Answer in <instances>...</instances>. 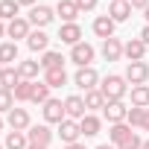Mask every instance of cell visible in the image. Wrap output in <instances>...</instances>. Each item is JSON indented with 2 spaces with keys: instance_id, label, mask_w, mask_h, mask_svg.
I'll return each mask as SVG.
<instances>
[{
  "instance_id": "42",
  "label": "cell",
  "mask_w": 149,
  "mask_h": 149,
  "mask_svg": "<svg viewBox=\"0 0 149 149\" xmlns=\"http://www.w3.org/2000/svg\"><path fill=\"white\" fill-rule=\"evenodd\" d=\"M67 149H85V146H82V143H70Z\"/></svg>"
},
{
  "instance_id": "40",
  "label": "cell",
  "mask_w": 149,
  "mask_h": 149,
  "mask_svg": "<svg viewBox=\"0 0 149 149\" xmlns=\"http://www.w3.org/2000/svg\"><path fill=\"white\" fill-rule=\"evenodd\" d=\"M18 6H35V0H18Z\"/></svg>"
},
{
  "instance_id": "41",
  "label": "cell",
  "mask_w": 149,
  "mask_h": 149,
  "mask_svg": "<svg viewBox=\"0 0 149 149\" xmlns=\"http://www.w3.org/2000/svg\"><path fill=\"white\" fill-rule=\"evenodd\" d=\"M3 35H6V24H3V21H0V38H3Z\"/></svg>"
},
{
  "instance_id": "29",
  "label": "cell",
  "mask_w": 149,
  "mask_h": 149,
  "mask_svg": "<svg viewBox=\"0 0 149 149\" xmlns=\"http://www.w3.org/2000/svg\"><path fill=\"white\" fill-rule=\"evenodd\" d=\"M105 102H108V100L102 97L100 88H94V91L85 94V108H88V111H94V108H105Z\"/></svg>"
},
{
  "instance_id": "37",
  "label": "cell",
  "mask_w": 149,
  "mask_h": 149,
  "mask_svg": "<svg viewBox=\"0 0 149 149\" xmlns=\"http://www.w3.org/2000/svg\"><path fill=\"white\" fill-rule=\"evenodd\" d=\"M129 3H132V9H146L149 0H129Z\"/></svg>"
},
{
  "instance_id": "39",
  "label": "cell",
  "mask_w": 149,
  "mask_h": 149,
  "mask_svg": "<svg viewBox=\"0 0 149 149\" xmlns=\"http://www.w3.org/2000/svg\"><path fill=\"white\" fill-rule=\"evenodd\" d=\"M140 129H143V132H149V108L143 111V123H140Z\"/></svg>"
},
{
  "instance_id": "33",
  "label": "cell",
  "mask_w": 149,
  "mask_h": 149,
  "mask_svg": "<svg viewBox=\"0 0 149 149\" xmlns=\"http://www.w3.org/2000/svg\"><path fill=\"white\" fill-rule=\"evenodd\" d=\"M12 108H15V94L6 91V88H0V111H6V114H9Z\"/></svg>"
},
{
  "instance_id": "34",
  "label": "cell",
  "mask_w": 149,
  "mask_h": 149,
  "mask_svg": "<svg viewBox=\"0 0 149 149\" xmlns=\"http://www.w3.org/2000/svg\"><path fill=\"white\" fill-rule=\"evenodd\" d=\"M143 111H146V108H134V105H132L126 123H129V126H140V123H143Z\"/></svg>"
},
{
  "instance_id": "23",
  "label": "cell",
  "mask_w": 149,
  "mask_h": 149,
  "mask_svg": "<svg viewBox=\"0 0 149 149\" xmlns=\"http://www.w3.org/2000/svg\"><path fill=\"white\" fill-rule=\"evenodd\" d=\"M18 85H21V73H18V67H3V76H0V88L15 91Z\"/></svg>"
},
{
  "instance_id": "4",
  "label": "cell",
  "mask_w": 149,
  "mask_h": 149,
  "mask_svg": "<svg viewBox=\"0 0 149 149\" xmlns=\"http://www.w3.org/2000/svg\"><path fill=\"white\" fill-rule=\"evenodd\" d=\"M102 114H105L108 123H126V117H129V105H126L123 100H111V102H105Z\"/></svg>"
},
{
  "instance_id": "16",
  "label": "cell",
  "mask_w": 149,
  "mask_h": 149,
  "mask_svg": "<svg viewBox=\"0 0 149 149\" xmlns=\"http://www.w3.org/2000/svg\"><path fill=\"white\" fill-rule=\"evenodd\" d=\"M26 137H29V143H38V146H50V140H53V132H50V126H29V132H26Z\"/></svg>"
},
{
  "instance_id": "17",
  "label": "cell",
  "mask_w": 149,
  "mask_h": 149,
  "mask_svg": "<svg viewBox=\"0 0 149 149\" xmlns=\"http://www.w3.org/2000/svg\"><path fill=\"white\" fill-rule=\"evenodd\" d=\"M94 32H97V38H114V21L108 18V15H100V18H94Z\"/></svg>"
},
{
  "instance_id": "6",
  "label": "cell",
  "mask_w": 149,
  "mask_h": 149,
  "mask_svg": "<svg viewBox=\"0 0 149 149\" xmlns=\"http://www.w3.org/2000/svg\"><path fill=\"white\" fill-rule=\"evenodd\" d=\"M79 134H82V129H79V120H61L58 123V137L70 146V143H79Z\"/></svg>"
},
{
  "instance_id": "44",
  "label": "cell",
  "mask_w": 149,
  "mask_h": 149,
  "mask_svg": "<svg viewBox=\"0 0 149 149\" xmlns=\"http://www.w3.org/2000/svg\"><path fill=\"white\" fill-rule=\"evenodd\" d=\"M97 149H114V146H108V143H102V146H97Z\"/></svg>"
},
{
  "instance_id": "30",
  "label": "cell",
  "mask_w": 149,
  "mask_h": 149,
  "mask_svg": "<svg viewBox=\"0 0 149 149\" xmlns=\"http://www.w3.org/2000/svg\"><path fill=\"white\" fill-rule=\"evenodd\" d=\"M3 146H6V149H26V146H29V137H26L24 132H9Z\"/></svg>"
},
{
  "instance_id": "1",
  "label": "cell",
  "mask_w": 149,
  "mask_h": 149,
  "mask_svg": "<svg viewBox=\"0 0 149 149\" xmlns=\"http://www.w3.org/2000/svg\"><path fill=\"white\" fill-rule=\"evenodd\" d=\"M100 91H102V97H105L108 102H111V100H123V97H126V76H117V73L105 76L102 85H100Z\"/></svg>"
},
{
  "instance_id": "22",
  "label": "cell",
  "mask_w": 149,
  "mask_h": 149,
  "mask_svg": "<svg viewBox=\"0 0 149 149\" xmlns=\"http://www.w3.org/2000/svg\"><path fill=\"white\" fill-rule=\"evenodd\" d=\"M132 134H134V132H132V126H129V123H111V129H108V137H111L117 146H120L123 140H129Z\"/></svg>"
},
{
  "instance_id": "8",
  "label": "cell",
  "mask_w": 149,
  "mask_h": 149,
  "mask_svg": "<svg viewBox=\"0 0 149 149\" xmlns=\"http://www.w3.org/2000/svg\"><path fill=\"white\" fill-rule=\"evenodd\" d=\"M53 18H56V9H50L44 3L29 9V24H35V26H47V24H53Z\"/></svg>"
},
{
  "instance_id": "47",
  "label": "cell",
  "mask_w": 149,
  "mask_h": 149,
  "mask_svg": "<svg viewBox=\"0 0 149 149\" xmlns=\"http://www.w3.org/2000/svg\"><path fill=\"white\" fill-rule=\"evenodd\" d=\"M0 76H3V64H0Z\"/></svg>"
},
{
  "instance_id": "21",
  "label": "cell",
  "mask_w": 149,
  "mask_h": 149,
  "mask_svg": "<svg viewBox=\"0 0 149 149\" xmlns=\"http://www.w3.org/2000/svg\"><path fill=\"white\" fill-rule=\"evenodd\" d=\"M15 61H18V44L15 41H3V44H0V64L12 67Z\"/></svg>"
},
{
  "instance_id": "13",
  "label": "cell",
  "mask_w": 149,
  "mask_h": 149,
  "mask_svg": "<svg viewBox=\"0 0 149 149\" xmlns=\"http://www.w3.org/2000/svg\"><path fill=\"white\" fill-rule=\"evenodd\" d=\"M32 24H29V18H15V21H9L6 24V35L9 38H29V29Z\"/></svg>"
},
{
  "instance_id": "46",
  "label": "cell",
  "mask_w": 149,
  "mask_h": 149,
  "mask_svg": "<svg viewBox=\"0 0 149 149\" xmlns=\"http://www.w3.org/2000/svg\"><path fill=\"white\" fill-rule=\"evenodd\" d=\"M140 149H149V140H143V146H140Z\"/></svg>"
},
{
  "instance_id": "9",
  "label": "cell",
  "mask_w": 149,
  "mask_h": 149,
  "mask_svg": "<svg viewBox=\"0 0 149 149\" xmlns=\"http://www.w3.org/2000/svg\"><path fill=\"white\" fill-rule=\"evenodd\" d=\"M6 123H9L12 132H26L32 120H29V111H26V108H12L9 117H6Z\"/></svg>"
},
{
  "instance_id": "45",
  "label": "cell",
  "mask_w": 149,
  "mask_h": 149,
  "mask_svg": "<svg viewBox=\"0 0 149 149\" xmlns=\"http://www.w3.org/2000/svg\"><path fill=\"white\" fill-rule=\"evenodd\" d=\"M143 12H146V24H149V6H146V9H143Z\"/></svg>"
},
{
  "instance_id": "38",
  "label": "cell",
  "mask_w": 149,
  "mask_h": 149,
  "mask_svg": "<svg viewBox=\"0 0 149 149\" xmlns=\"http://www.w3.org/2000/svg\"><path fill=\"white\" fill-rule=\"evenodd\" d=\"M140 41H143V44H146V47H149V24H146V26H143V29H140Z\"/></svg>"
},
{
  "instance_id": "28",
  "label": "cell",
  "mask_w": 149,
  "mask_h": 149,
  "mask_svg": "<svg viewBox=\"0 0 149 149\" xmlns=\"http://www.w3.org/2000/svg\"><path fill=\"white\" fill-rule=\"evenodd\" d=\"M32 91H35V82L21 79V85H18L12 94H15V100H18V102H29V100H32Z\"/></svg>"
},
{
  "instance_id": "32",
  "label": "cell",
  "mask_w": 149,
  "mask_h": 149,
  "mask_svg": "<svg viewBox=\"0 0 149 149\" xmlns=\"http://www.w3.org/2000/svg\"><path fill=\"white\" fill-rule=\"evenodd\" d=\"M47 100H50V85H47V82H35V91H32V100H29V102L44 105Z\"/></svg>"
},
{
  "instance_id": "10",
  "label": "cell",
  "mask_w": 149,
  "mask_h": 149,
  "mask_svg": "<svg viewBox=\"0 0 149 149\" xmlns=\"http://www.w3.org/2000/svg\"><path fill=\"white\" fill-rule=\"evenodd\" d=\"M108 18L114 24H123L132 18V3L129 0H111V6H108Z\"/></svg>"
},
{
  "instance_id": "5",
  "label": "cell",
  "mask_w": 149,
  "mask_h": 149,
  "mask_svg": "<svg viewBox=\"0 0 149 149\" xmlns=\"http://www.w3.org/2000/svg\"><path fill=\"white\" fill-rule=\"evenodd\" d=\"M146 79H149V64H146V61H129V67H126V82H132V85H146Z\"/></svg>"
},
{
  "instance_id": "19",
  "label": "cell",
  "mask_w": 149,
  "mask_h": 149,
  "mask_svg": "<svg viewBox=\"0 0 149 149\" xmlns=\"http://www.w3.org/2000/svg\"><path fill=\"white\" fill-rule=\"evenodd\" d=\"M26 47H29V50H35V53H47V47H50V35H47V32H41V29H35V32H29Z\"/></svg>"
},
{
  "instance_id": "26",
  "label": "cell",
  "mask_w": 149,
  "mask_h": 149,
  "mask_svg": "<svg viewBox=\"0 0 149 149\" xmlns=\"http://www.w3.org/2000/svg\"><path fill=\"white\" fill-rule=\"evenodd\" d=\"M38 70H41V61H32V58H26V61H21V64H18L21 79H29V82L38 76Z\"/></svg>"
},
{
  "instance_id": "2",
  "label": "cell",
  "mask_w": 149,
  "mask_h": 149,
  "mask_svg": "<svg viewBox=\"0 0 149 149\" xmlns=\"http://www.w3.org/2000/svg\"><path fill=\"white\" fill-rule=\"evenodd\" d=\"M94 56H97V50L91 44H85V41H79L76 47H70V61L76 64V67H91Z\"/></svg>"
},
{
  "instance_id": "43",
  "label": "cell",
  "mask_w": 149,
  "mask_h": 149,
  "mask_svg": "<svg viewBox=\"0 0 149 149\" xmlns=\"http://www.w3.org/2000/svg\"><path fill=\"white\" fill-rule=\"evenodd\" d=\"M26 149H47V146H38V143H29Z\"/></svg>"
},
{
  "instance_id": "15",
  "label": "cell",
  "mask_w": 149,
  "mask_h": 149,
  "mask_svg": "<svg viewBox=\"0 0 149 149\" xmlns=\"http://www.w3.org/2000/svg\"><path fill=\"white\" fill-rule=\"evenodd\" d=\"M123 56H126L129 61H143V56H146V44H143L140 38H132V41L123 44Z\"/></svg>"
},
{
  "instance_id": "31",
  "label": "cell",
  "mask_w": 149,
  "mask_h": 149,
  "mask_svg": "<svg viewBox=\"0 0 149 149\" xmlns=\"http://www.w3.org/2000/svg\"><path fill=\"white\" fill-rule=\"evenodd\" d=\"M41 67H44V70H53V67H64V58H61V53H56V50H47V53L41 56Z\"/></svg>"
},
{
  "instance_id": "27",
  "label": "cell",
  "mask_w": 149,
  "mask_h": 149,
  "mask_svg": "<svg viewBox=\"0 0 149 149\" xmlns=\"http://www.w3.org/2000/svg\"><path fill=\"white\" fill-rule=\"evenodd\" d=\"M18 0H0V21H15V18H21L18 15Z\"/></svg>"
},
{
  "instance_id": "20",
  "label": "cell",
  "mask_w": 149,
  "mask_h": 149,
  "mask_svg": "<svg viewBox=\"0 0 149 149\" xmlns=\"http://www.w3.org/2000/svg\"><path fill=\"white\" fill-rule=\"evenodd\" d=\"M79 129H82V134H85V137H94V134H100L102 120H100L97 114H85V117L79 120Z\"/></svg>"
},
{
  "instance_id": "7",
  "label": "cell",
  "mask_w": 149,
  "mask_h": 149,
  "mask_svg": "<svg viewBox=\"0 0 149 149\" xmlns=\"http://www.w3.org/2000/svg\"><path fill=\"white\" fill-rule=\"evenodd\" d=\"M64 114H67L70 120H82V117L88 114V108H85V97H79V94L67 97V100H64Z\"/></svg>"
},
{
  "instance_id": "18",
  "label": "cell",
  "mask_w": 149,
  "mask_h": 149,
  "mask_svg": "<svg viewBox=\"0 0 149 149\" xmlns=\"http://www.w3.org/2000/svg\"><path fill=\"white\" fill-rule=\"evenodd\" d=\"M120 56H123L120 38H105V41H102V58H105V61H120Z\"/></svg>"
},
{
  "instance_id": "25",
  "label": "cell",
  "mask_w": 149,
  "mask_h": 149,
  "mask_svg": "<svg viewBox=\"0 0 149 149\" xmlns=\"http://www.w3.org/2000/svg\"><path fill=\"white\" fill-rule=\"evenodd\" d=\"M44 82H47L50 88H61V85H67V73H64V67L44 70Z\"/></svg>"
},
{
  "instance_id": "11",
  "label": "cell",
  "mask_w": 149,
  "mask_h": 149,
  "mask_svg": "<svg viewBox=\"0 0 149 149\" xmlns=\"http://www.w3.org/2000/svg\"><path fill=\"white\" fill-rule=\"evenodd\" d=\"M44 120H47V123H61V120H67L64 102H61V100H47V102H44Z\"/></svg>"
},
{
  "instance_id": "35",
  "label": "cell",
  "mask_w": 149,
  "mask_h": 149,
  "mask_svg": "<svg viewBox=\"0 0 149 149\" xmlns=\"http://www.w3.org/2000/svg\"><path fill=\"white\" fill-rule=\"evenodd\" d=\"M140 146H143V140H140L137 134H132V137H129V140H123L117 149H140Z\"/></svg>"
},
{
  "instance_id": "49",
  "label": "cell",
  "mask_w": 149,
  "mask_h": 149,
  "mask_svg": "<svg viewBox=\"0 0 149 149\" xmlns=\"http://www.w3.org/2000/svg\"><path fill=\"white\" fill-rule=\"evenodd\" d=\"M0 149H6V146H3V143H0Z\"/></svg>"
},
{
  "instance_id": "12",
  "label": "cell",
  "mask_w": 149,
  "mask_h": 149,
  "mask_svg": "<svg viewBox=\"0 0 149 149\" xmlns=\"http://www.w3.org/2000/svg\"><path fill=\"white\" fill-rule=\"evenodd\" d=\"M58 41H61V44H70V47H76V44L82 41V26H79V24H61V29H58Z\"/></svg>"
},
{
  "instance_id": "14",
  "label": "cell",
  "mask_w": 149,
  "mask_h": 149,
  "mask_svg": "<svg viewBox=\"0 0 149 149\" xmlns=\"http://www.w3.org/2000/svg\"><path fill=\"white\" fill-rule=\"evenodd\" d=\"M56 15H58L64 24H76V15H79V6H76V0H58V6H56Z\"/></svg>"
},
{
  "instance_id": "3",
  "label": "cell",
  "mask_w": 149,
  "mask_h": 149,
  "mask_svg": "<svg viewBox=\"0 0 149 149\" xmlns=\"http://www.w3.org/2000/svg\"><path fill=\"white\" fill-rule=\"evenodd\" d=\"M73 85L82 88V91L88 94V91H94V88L100 85V73H97L94 67H79V70H76V76H73Z\"/></svg>"
},
{
  "instance_id": "36",
  "label": "cell",
  "mask_w": 149,
  "mask_h": 149,
  "mask_svg": "<svg viewBox=\"0 0 149 149\" xmlns=\"http://www.w3.org/2000/svg\"><path fill=\"white\" fill-rule=\"evenodd\" d=\"M97 3H100V0H76L79 12H91V9H97Z\"/></svg>"
},
{
  "instance_id": "24",
  "label": "cell",
  "mask_w": 149,
  "mask_h": 149,
  "mask_svg": "<svg viewBox=\"0 0 149 149\" xmlns=\"http://www.w3.org/2000/svg\"><path fill=\"white\" fill-rule=\"evenodd\" d=\"M132 105L149 108V85H132Z\"/></svg>"
},
{
  "instance_id": "48",
  "label": "cell",
  "mask_w": 149,
  "mask_h": 149,
  "mask_svg": "<svg viewBox=\"0 0 149 149\" xmlns=\"http://www.w3.org/2000/svg\"><path fill=\"white\" fill-rule=\"evenodd\" d=\"M0 129H3V117H0Z\"/></svg>"
}]
</instances>
